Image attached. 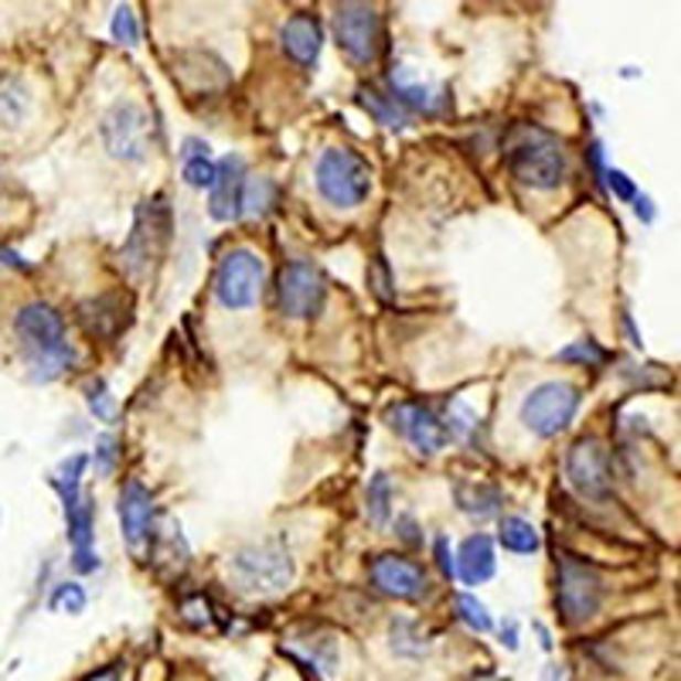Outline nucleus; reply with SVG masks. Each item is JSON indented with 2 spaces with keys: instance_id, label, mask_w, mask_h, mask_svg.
Returning <instances> with one entry per match:
<instances>
[{
  "instance_id": "obj_47",
  "label": "nucleus",
  "mask_w": 681,
  "mask_h": 681,
  "mask_svg": "<svg viewBox=\"0 0 681 681\" xmlns=\"http://www.w3.org/2000/svg\"><path fill=\"white\" fill-rule=\"evenodd\" d=\"M83 681H116V664H109V668H99V671L86 674Z\"/></svg>"
},
{
  "instance_id": "obj_27",
  "label": "nucleus",
  "mask_w": 681,
  "mask_h": 681,
  "mask_svg": "<svg viewBox=\"0 0 681 681\" xmlns=\"http://www.w3.org/2000/svg\"><path fill=\"white\" fill-rule=\"evenodd\" d=\"M365 508H369V522L372 525H385L389 514H392V485H389V473H372L369 480V494H365Z\"/></svg>"
},
{
  "instance_id": "obj_43",
  "label": "nucleus",
  "mask_w": 681,
  "mask_h": 681,
  "mask_svg": "<svg viewBox=\"0 0 681 681\" xmlns=\"http://www.w3.org/2000/svg\"><path fill=\"white\" fill-rule=\"evenodd\" d=\"M0 266H4V269H18V273H31V269H34L21 253H14V249H8V246H0Z\"/></svg>"
},
{
  "instance_id": "obj_40",
  "label": "nucleus",
  "mask_w": 681,
  "mask_h": 681,
  "mask_svg": "<svg viewBox=\"0 0 681 681\" xmlns=\"http://www.w3.org/2000/svg\"><path fill=\"white\" fill-rule=\"evenodd\" d=\"M395 532H398V539H403L409 549H419L423 545V535H419V522L413 514H398L395 518Z\"/></svg>"
},
{
  "instance_id": "obj_42",
  "label": "nucleus",
  "mask_w": 681,
  "mask_h": 681,
  "mask_svg": "<svg viewBox=\"0 0 681 681\" xmlns=\"http://www.w3.org/2000/svg\"><path fill=\"white\" fill-rule=\"evenodd\" d=\"M586 157H589V168H593V174H596V184H604V181H607V168H604V143L593 140V143H589V150H586Z\"/></svg>"
},
{
  "instance_id": "obj_1",
  "label": "nucleus",
  "mask_w": 681,
  "mask_h": 681,
  "mask_svg": "<svg viewBox=\"0 0 681 681\" xmlns=\"http://www.w3.org/2000/svg\"><path fill=\"white\" fill-rule=\"evenodd\" d=\"M14 334H18L31 382L49 385V382L62 379L68 369H75V362H78V351L72 348V341L65 334V317L45 300H31V304L18 307Z\"/></svg>"
},
{
  "instance_id": "obj_9",
  "label": "nucleus",
  "mask_w": 681,
  "mask_h": 681,
  "mask_svg": "<svg viewBox=\"0 0 681 681\" xmlns=\"http://www.w3.org/2000/svg\"><path fill=\"white\" fill-rule=\"evenodd\" d=\"M99 137L109 157L124 164H140L150 153V116L140 103L124 99L99 119Z\"/></svg>"
},
{
  "instance_id": "obj_6",
  "label": "nucleus",
  "mask_w": 681,
  "mask_h": 681,
  "mask_svg": "<svg viewBox=\"0 0 681 681\" xmlns=\"http://www.w3.org/2000/svg\"><path fill=\"white\" fill-rule=\"evenodd\" d=\"M604 604V583L576 555H563L555 570V610L566 627H579L596 617Z\"/></svg>"
},
{
  "instance_id": "obj_32",
  "label": "nucleus",
  "mask_w": 681,
  "mask_h": 681,
  "mask_svg": "<svg viewBox=\"0 0 681 681\" xmlns=\"http://www.w3.org/2000/svg\"><path fill=\"white\" fill-rule=\"evenodd\" d=\"M109 34H113V42L127 45V49H137V45H140V21H137V11H134L130 4H119V8L113 11Z\"/></svg>"
},
{
  "instance_id": "obj_22",
  "label": "nucleus",
  "mask_w": 681,
  "mask_h": 681,
  "mask_svg": "<svg viewBox=\"0 0 681 681\" xmlns=\"http://www.w3.org/2000/svg\"><path fill=\"white\" fill-rule=\"evenodd\" d=\"M358 103L365 106V113L375 119V124H382V127H389V130H403V127H409V113L398 106L392 96H385V93H379L375 86H358Z\"/></svg>"
},
{
  "instance_id": "obj_18",
  "label": "nucleus",
  "mask_w": 681,
  "mask_h": 681,
  "mask_svg": "<svg viewBox=\"0 0 681 681\" xmlns=\"http://www.w3.org/2000/svg\"><path fill=\"white\" fill-rule=\"evenodd\" d=\"M279 49L297 65V68H313L324 49V28H320L317 14H294L279 28Z\"/></svg>"
},
{
  "instance_id": "obj_5",
  "label": "nucleus",
  "mask_w": 681,
  "mask_h": 681,
  "mask_svg": "<svg viewBox=\"0 0 681 681\" xmlns=\"http://www.w3.org/2000/svg\"><path fill=\"white\" fill-rule=\"evenodd\" d=\"M579 389L573 382H542L535 385L525 398H522V409H518V419L522 426L542 439H552L558 433H566L570 423L579 413Z\"/></svg>"
},
{
  "instance_id": "obj_46",
  "label": "nucleus",
  "mask_w": 681,
  "mask_h": 681,
  "mask_svg": "<svg viewBox=\"0 0 681 681\" xmlns=\"http://www.w3.org/2000/svg\"><path fill=\"white\" fill-rule=\"evenodd\" d=\"M501 645H504L508 651H518V624H514V620H508V624L501 627Z\"/></svg>"
},
{
  "instance_id": "obj_41",
  "label": "nucleus",
  "mask_w": 681,
  "mask_h": 681,
  "mask_svg": "<svg viewBox=\"0 0 681 681\" xmlns=\"http://www.w3.org/2000/svg\"><path fill=\"white\" fill-rule=\"evenodd\" d=\"M72 566H75V573H83V576L96 573V570H99L96 549H72Z\"/></svg>"
},
{
  "instance_id": "obj_39",
  "label": "nucleus",
  "mask_w": 681,
  "mask_h": 681,
  "mask_svg": "<svg viewBox=\"0 0 681 681\" xmlns=\"http://www.w3.org/2000/svg\"><path fill=\"white\" fill-rule=\"evenodd\" d=\"M607 184H610L614 198H620V202H634V198H637V184L624 171H617V168L607 171Z\"/></svg>"
},
{
  "instance_id": "obj_10",
  "label": "nucleus",
  "mask_w": 681,
  "mask_h": 681,
  "mask_svg": "<svg viewBox=\"0 0 681 681\" xmlns=\"http://www.w3.org/2000/svg\"><path fill=\"white\" fill-rule=\"evenodd\" d=\"M328 279L310 259H294L276 273V304L290 320H310L324 310Z\"/></svg>"
},
{
  "instance_id": "obj_31",
  "label": "nucleus",
  "mask_w": 681,
  "mask_h": 681,
  "mask_svg": "<svg viewBox=\"0 0 681 681\" xmlns=\"http://www.w3.org/2000/svg\"><path fill=\"white\" fill-rule=\"evenodd\" d=\"M457 617H460L473 634H491V630H494V617L488 614V607L480 604L473 593H460V596H457Z\"/></svg>"
},
{
  "instance_id": "obj_13",
  "label": "nucleus",
  "mask_w": 681,
  "mask_h": 681,
  "mask_svg": "<svg viewBox=\"0 0 681 681\" xmlns=\"http://www.w3.org/2000/svg\"><path fill=\"white\" fill-rule=\"evenodd\" d=\"M385 423H389L392 433L403 436L406 444H413V450H419L426 457L439 454L454 439L447 423L439 419L429 406H423V403H395V406H389L385 409Z\"/></svg>"
},
{
  "instance_id": "obj_3",
  "label": "nucleus",
  "mask_w": 681,
  "mask_h": 681,
  "mask_svg": "<svg viewBox=\"0 0 681 681\" xmlns=\"http://www.w3.org/2000/svg\"><path fill=\"white\" fill-rule=\"evenodd\" d=\"M372 164L369 160L351 150V147H328L320 150L317 164H313V181L317 191L328 205L334 209H358L369 202L372 194Z\"/></svg>"
},
{
  "instance_id": "obj_34",
  "label": "nucleus",
  "mask_w": 681,
  "mask_h": 681,
  "mask_svg": "<svg viewBox=\"0 0 681 681\" xmlns=\"http://www.w3.org/2000/svg\"><path fill=\"white\" fill-rule=\"evenodd\" d=\"M276 202V184L269 178H253L246 184V215H256L263 219Z\"/></svg>"
},
{
  "instance_id": "obj_30",
  "label": "nucleus",
  "mask_w": 681,
  "mask_h": 681,
  "mask_svg": "<svg viewBox=\"0 0 681 681\" xmlns=\"http://www.w3.org/2000/svg\"><path fill=\"white\" fill-rule=\"evenodd\" d=\"M86 406H89V413L99 419V423H116V413H119V406H116V395L109 392V385H106V379H89L86 382Z\"/></svg>"
},
{
  "instance_id": "obj_15",
  "label": "nucleus",
  "mask_w": 681,
  "mask_h": 681,
  "mask_svg": "<svg viewBox=\"0 0 681 681\" xmlns=\"http://www.w3.org/2000/svg\"><path fill=\"white\" fill-rule=\"evenodd\" d=\"M246 157L228 153L219 160V174L209 191V215L215 222H235L246 215Z\"/></svg>"
},
{
  "instance_id": "obj_24",
  "label": "nucleus",
  "mask_w": 681,
  "mask_h": 681,
  "mask_svg": "<svg viewBox=\"0 0 681 681\" xmlns=\"http://www.w3.org/2000/svg\"><path fill=\"white\" fill-rule=\"evenodd\" d=\"M498 542L514 555H532L542 545L535 525L529 522V518H518V514H508L498 522Z\"/></svg>"
},
{
  "instance_id": "obj_17",
  "label": "nucleus",
  "mask_w": 681,
  "mask_h": 681,
  "mask_svg": "<svg viewBox=\"0 0 681 681\" xmlns=\"http://www.w3.org/2000/svg\"><path fill=\"white\" fill-rule=\"evenodd\" d=\"M116 518H119V529H124V542L130 545V552H140L153 532V494L147 491L143 480L130 477L127 485L119 488Z\"/></svg>"
},
{
  "instance_id": "obj_19",
  "label": "nucleus",
  "mask_w": 681,
  "mask_h": 681,
  "mask_svg": "<svg viewBox=\"0 0 681 681\" xmlns=\"http://www.w3.org/2000/svg\"><path fill=\"white\" fill-rule=\"evenodd\" d=\"M498 570V555H494V542L491 535L477 532L467 535L464 545L457 549V576L464 579V586H480L488 583Z\"/></svg>"
},
{
  "instance_id": "obj_44",
  "label": "nucleus",
  "mask_w": 681,
  "mask_h": 681,
  "mask_svg": "<svg viewBox=\"0 0 681 681\" xmlns=\"http://www.w3.org/2000/svg\"><path fill=\"white\" fill-rule=\"evenodd\" d=\"M634 215H637L640 222H645V225H651V222L658 219V212H655V202H651L648 194H637V198H634Z\"/></svg>"
},
{
  "instance_id": "obj_36",
  "label": "nucleus",
  "mask_w": 681,
  "mask_h": 681,
  "mask_svg": "<svg viewBox=\"0 0 681 681\" xmlns=\"http://www.w3.org/2000/svg\"><path fill=\"white\" fill-rule=\"evenodd\" d=\"M116 460H119V444H116V436L113 433H103L96 439V454H93V467L99 477H113L116 470Z\"/></svg>"
},
{
  "instance_id": "obj_21",
  "label": "nucleus",
  "mask_w": 681,
  "mask_h": 681,
  "mask_svg": "<svg viewBox=\"0 0 681 681\" xmlns=\"http://www.w3.org/2000/svg\"><path fill=\"white\" fill-rule=\"evenodd\" d=\"M454 498H457V508L470 518H477V522H485V518L498 514L504 494L491 485H477V480H457L454 488Z\"/></svg>"
},
{
  "instance_id": "obj_45",
  "label": "nucleus",
  "mask_w": 681,
  "mask_h": 681,
  "mask_svg": "<svg viewBox=\"0 0 681 681\" xmlns=\"http://www.w3.org/2000/svg\"><path fill=\"white\" fill-rule=\"evenodd\" d=\"M181 157H184V160L209 157V143H205V140H198V137H188V140L181 143Z\"/></svg>"
},
{
  "instance_id": "obj_29",
  "label": "nucleus",
  "mask_w": 681,
  "mask_h": 681,
  "mask_svg": "<svg viewBox=\"0 0 681 681\" xmlns=\"http://www.w3.org/2000/svg\"><path fill=\"white\" fill-rule=\"evenodd\" d=\"M389 637H392V651H395V655H403V658H423V655H426V645L419 640L416 620L395 617L392 627H389Z\"/></svg>"
},
{
  "instance_id": "obj_12",
  "label": "nucleus",
  "mask_w": 681,
  "mask_h": 681,
  "mask_svg": "<svg viewBox=\"0 0 681 681\" xmlns=\"http://www.w3.org/2000/svg\"><path fill=\"white\" fill-rule=\"evenodd\" d=\"M566 477L576 488V494L589 501H604L614 491V460L610 450L604 447V439L583 436L570 447L566 454Z\"/></svg>"
},
{
  "instance_id": "obj_33",
  "label": "nucleus",
  "mask_w": 681,
  "mask_h": 681,
  "mask_svg": "<svg viewBox=\"0 0 681 681\" xmlns=\"http://www.w3.org/2000/svg\"><path fill=\"white\" fill-rule=\"evenodd\" d=\"M86 604H89V596H86V589H83V583H58L55 586V593H52V610H62V614H72V617H78L86 610Z\"/></svg>"
},
{
  "instance_id": "obj_37",
  "label": "nucleus",
  "mask_w": 681,
  "mask_h": 681,
  "mask_svg": "<svg viewBox=\"0 0 681 681\" xmlns=\"http://www.w3.org/2000/svg\"><path fill=\"white\" fill-rule=\"evenodd\" d=\"M369 287H372V294L379 297V300H392L395 294H392V273H389V259L379 253L375 259H372V266H369Z\"/></svg>"
},
{
  "instance_id": "obj_48",
  "label": "nucleus",
  "mask_w": 681,
  "mask_h": 681,
  "mask_svg": "<svg viewBox=\"0 0 681 681\" xmlns=\"http://www.w3.org/2000/svg\"><path fill=\"white\" fill-rule=\"evenodd\" d=\"M467 681H508V678H498L494 671H488V668H480V671H473Z\"/></svg>"
},
{
  "instance_id": "obj_16",
  "label": "nucleus",
  "mask_w": 681,
  "mask_h": 681,
  "mask_svg": "<svg viewBox=\"0 0 681 681\" xmlns=\"http://www.w3.org/2000/svg\"><path fill=\"white\" fill-rule=\"evenodd\" d=\"M369 576H372V586L392 599H419L429 589L423 566H416L413 558L395 555V552L375 555L372 566H369Z\"/></svg>"
},
{
  "instance_id": "obj_7",
  "label": "nucleus",
  "mask_w": 681,
  "mask_h": 681,
  "mask_svg": "<svg viewBox=\"0 0 681 681\" xmlns=\"http://www.w3.org/2000/svg\"><path fill=\"white\" fill-rule=\"evenodd\" d=\"M171 238V209H168V198L164 194H153V198H143V202L137 205L134 212V228L127 235L124 249H119V256H124V266L140 276L143 269H150V263L164 253Z\"/></svg>"
},
{
  "instance_id": "obj_23",
  "label": "nucleus",
  "mask_w": 681,
  "mask_h": 681,
  "mask_svg": "<svg viewBox=\"0 0 681 681\" xmlns=\"http://www.w3.org/2000/svg\"><path fill=\"white\" fill-rule=\"evenodd\" d=\"M89 467V457L86 454H72L58 464L55 477H52V488L58 491L62 498V508H75L78 501H83V473Z\"/></svg>"
},
{
  "instance_id": "obj_2",
  "label": "nucleus",
  "mask_w": 681,
  "mask_h": 681,
  "mask_svg": "<svg viewBox=\"0 0 681 681\" xmlns=\"http://www.w3.org/2000/svg\"><path fill=\"white\" fill-rule=\"evenodd\" d=\"M504 164L518 184L532 191H555L570 178L566 143L539 124H514L504 140Z\"/></svg>"
},
{
  "instance_id": "obj_26",
  "label": "nucleus",
  "mask_w": 681,
  "mask_h": 681,
  "mask_svg": "<svg viewBox=\"0 0 681 681\" xmlns=\"http://www.w3.org/2000/svg\"><path fill=\"white\" fill-rule=\"evenodd\" d=\"M31 109V93L21 78H8L0 83V130H14L24 124V116Z\"/></svg>"
},
{
  "instance_id": "obj_4",
  "label": "nucleus",
  "mask_w": 681,
  "mask_h": 681,
  "mask_svg": "<svg viewBox=\"0 0 681 681\" xmlns=\"http://www.w3.org/2000/svg\"><path fill=\"white\" fill-rule=\"evenodd\" d=\"M228 576L246 593H279L294 583V555L284 542H256L232 552Z\"/></svg>"
},
{
  "instance_id": "obj_11",
  "label": "nucleus",
  "mask_w": 681,
  "mask_h": 681,
  "mask_svg": "<svg viewBox=\"0 0 681 681\" xmlns=\"http://www.w3.org/2000/svg\"><path fill=\"white\" fill-rule=\"evenodd\" d=\"M334 42L354 65H372L382 52V18L372 4L334 8Z\"/></svg>"
},
{
  "instance_id": "obj_25",
  "label": "nucleus",
  "mask_w": 681,
  "mask_h": 681,
  "mask_svg": "<svg viewBox=\"0 0 681 681\" xmlns=\"http://www.w3.org/2000/svg\"><path fill=\"white\" fill-rule=\"evenodd\" d=\"M65 535H68L72 549H93V535H96V501H93L89 494H83V501L65 511Z\"/></svg>"
},
{
  "instance_id": "obj_38",
  "label": "nucleus",
  "mask_w": 681,
  "mask_h": 681,
  "mask_svg": "<svg viewBox=\"0 0 681 681\" xmlns=\"http://www.w3.org/2000/svg\"><path fill=\"white\" fill-rule=\"evenodd\" d=\"M433 552H436V566H439V573H444L447 579H454V576H457V552L450 549V539L439 535V539L433 542Z\"/></svg>"
},
{
  "instance_id": "obj_28",
  "label": "nucleus",
  "mask_w": 681,
  "mask_h": 681,
  "mask_svg": "<svg viewBox=\"0 0 681 681\" xmlns=\"http://www.w3.org/2000/svg\"><path fill=\"white\" fill-rule=\"evenodd\" d=\"M555 362H563V365H583V369H599V365L610 362V351L599 348L596 341L586 338V341H573L570 348L558 351Z\"/></svg>"
},
{
  "instance_id": "obj_14",
  "label": "nucleus",
  "mask_w": 681,
  "mask_h": 681,
  "mask_svg": "<svg viewBox=\"0 0 681 681\" xmlns=\"http://www.w3.org/2000/svg\"><path fill=\"white\" fill-rule=\"evenodd\" d=\"M130 310H134V304L124 294H96V297H86V300L75 304V320L89 338L113 341L130 328V320H134Z\"/></svg>"
},
{
  "instance_id": "obj_35",
  "label": "nucleus",
  "mask_w": 681,
  "mask_h": 681,
  "mask_svg": "<svg viewBox=\"0 0 681 681\" xmlns=\"http://www.w3.org/2000/svg\"><path fill=\"white\" fill-rule=\"evenodd\" d=\"M215 174H219V164L212 157H194V160H184V181L191 184V188H209L212 191V184H215Z\"/></svg>"
},
{
  "instance_id": "obj_20",
  "label": "nucleus",
  "mask_w": 681,
  "mask_h": 681,
  "mask_svg": "<svg viewBox=\"0 0 681 681\" xmlns=\"http://www.w3.org/2000/svg\"><path fill=\"white\" fill-rule=\"evenodd\" d=\"M392 99L406 113H439L450 103L447 89H429L423 83H413V78L406 75V68L392 72Z\"/></svg>"
},
{
  "instance_id": "obj_8",
  "label": "nucleus",
  "mask_w": 681,
  "mask_h": 681,
  "mask_svg": "<svg viewBox=\"0 0 681 681\" xmlns=\"http://www.w3.org/2000/svg\"><path fill=\"white\" fill-rule=\"evenodd\" d=\"M266 287V263L253 249H232L215 269V300L225 310H249L259 304Z\"/></svg>"
}]
</instances>
